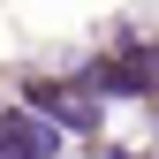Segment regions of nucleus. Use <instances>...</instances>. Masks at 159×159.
I'll return each instance as SVG.
<instances>
[{
  "instance_id": "nucleus-1",
  "label": "nucleus",
  "mask_w": 159,
  "mask_h": 159,
  "mask_svg": "<svg viewBox=\"0 0 159 159\" xmlns=\"http://www.w3.org/2000/svg\"><path fill=\"white\" fill-rule=\"evenodd\" d=\"M76 91H84V98H91V91H121V98H144V91H152V53H144V46H129L121 61H91L84 76H76Z\"/></svg>"
},
{
  "instance_id": "nucleus-2",
  "label": "nucleus",
  "mask_w": 159,
  "mask_h": 159,
  "mask_svg": "<svg viewBox=\"0 0 159 159\" xmlns=\"http://www.w3.org/2000/svg\"><path fill=\"white\" fill-rule=\"evenodd\" d=\"M30 106H46L61 129H98V106L84 91H68V84H30Z\"/></svg>"
}]
</instances>
